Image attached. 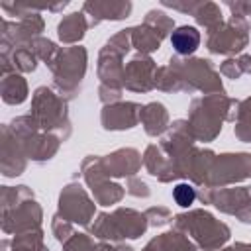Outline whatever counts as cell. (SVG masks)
Returning a JSON list of instances; mask_svg holds the SVG:
<instances>
[{"label":"cell","instance_id":"obj_1","mask_svg":"<svg viewBox=\"0 0 251 251\" xmlns=\"http://www.w3.org/2000/svg\"><path fill=\"white\" fill-rule=\"evenodd\" d=\"M171 43H173V47H175L176 53L188 55V53H192V51L198 47V43H200V33L196 31V27L182 25V27H178L176 31H173Z\"/></svg>","mask_w":251,"mask_h":251},{"label":"cell","instance_id":"obj_2","mask_svg":"<svg viewBox=\"0 0 251 251\" xmlns=\"http://www.w3.org/2000/svg\"><path fill=\"white\" fill-rule=\"evenodd\" d=\"M194 188L192 186H188V184H178L176 188H175V200H176V204L178 206H182V208H186V206H190L192 202H194Z\"/></svg>","mask_w":251,"mask_h":251}]
</instances>
